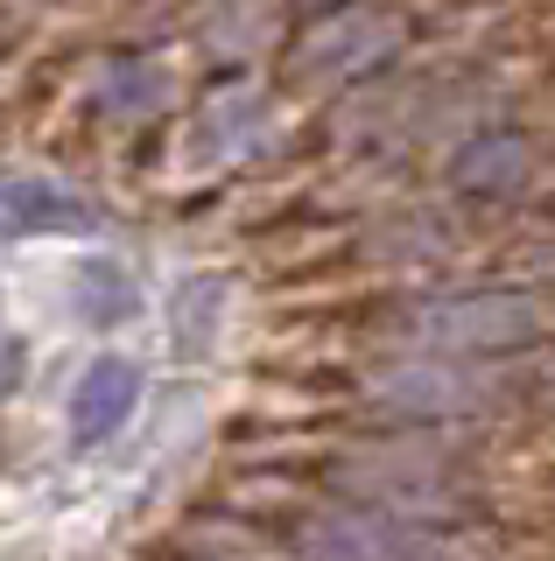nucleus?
<instances>
[{
	"label": "nucleus",
	"mask_w": 555,
	"mask_h": 561,
	"mask_svg": "<svg viewBox=\"0 0 555 561\" xmlns=\"http://www.w3.org/2000/svg\"><path fill=\"white\" fill-rule=\"evenodd\" d=\"M274 140H282L274 99L260 92L253 78H233V84H218V92L204 99V113L183 127V140H177V169L197 175V183H212V175H225V169L260 162Z\"/></svg>",
	"instance_id": "6e6552de"
},
{
	"label": "nucleus",
	"mask_w": 555,
	"mask_h": 561,
	"mask_svg": "<svg viewBox=\"0 0 555 561\" xmlns=\"http://www.w3.org/2000/svg\"><path fill=\"white\" fill-rule=\"evenodd\" d=\"M520 408H555V344L507 351V358L394 351L366 373L373 428H450V421H492Z\"/></svg>",
	"instance_id": "7ed1b4c3"
},
{
	"label": "nucleus",
	"mask_w": 555,
	"mask_h": 561,
	"mask_svg": "<svg viewBox=\"0 0 555 561\" xmlns=\"http://www.w3.org/2000/svg\"><path fill=\"white\" fill-rule=\"evenodd\" d=\"M478 232H485V218H472V210L450 204V197H429V204H401V210H387V218H373V232L359 239V253L422 280V274L457 267L464 253H478Z\"/></svg>",
	"instance_id": "1a4fd4ad"
},
{
	"label": "nucleus",
	"mask_w": 555,
	"mask_h": 561,
	"mask_svg": "<svg viewBox=\"0 0 555 561\" xmlns=\"http://www.w3.org/2000/svg\"><path fill=\"white\" fill-rule=\"evenodd\" d=\"M387 337L429 358H507V351L555 344V295L528 280H464V288H422L387 302Z\"/></svg>",
	"instance_id": "20e7f679"
},
{
	"label": "nucleus",
	"mask_w": 555,
	"mask_h": 561,
	"mask_svg": "<svg viewBox=\"0 0 555 561\" xmlns=\"http://www.w3.org/2000/svg\"><path fill=\"white\" fill-rule=\"evenodd\" d=\"M507 99H513L507 70H464V64L380 70L331 105V140L344 154H366L373 169H408L415 154L457 148L464 134L492 127Z\"/></svg>",
	"instance_id": "f03ea898"
},
{
	"label": "nucleus",
	"mask_w": 555,
	"mask_h": 561,
	"mask_svg": "<svg viewBox=\"0 0 555 561\" xmlns=\"http://www.w3.org/2000/svg\"><path fill=\"white\" fill-rule=\"evenodd\" d=\"M499 274L528 280V288H555V232H534V239L507 245V253H499Z\"/></svg>",
	"instance_id": "ddd939ff"
},
{
	"label": "nucleus",
	"mask_w": 555,
	"mask_h": 561,
	"mask_svg": "<svg viewBox=\"0 0 555 561\" xmlns=\"http://www.w3.org/2000/svg\"><path fill=\"white\" fill-rule=\"evenodd\" d=\"M288 548L303 561H499L492 526L472 534H437V526H408L366 505H296L288 513Z\"/></svg>",
	"instance_id": "423d86ee"
},
{
	"label": "nucleus",
	"mask_w": 555,
	"mask_h": 561,
	"mask_svg": "<svg viewBox=\"0 0 555 561\" xmlns=\"http://www.w3.org/2000/svg\"><path fill=\"white\" fill-rule=\"evenodd\" d=\"M282 14H324V8H338V0H274Z\"/></svg>",
	"instance_id": "4468645a"
},
{
	"label": "nucleus",
	"mask_w": 555,
	"mask_h": 561,
	"mask_svg": "<svg viewBox=\"0 0 555 561\" xmlns=\"http://www.w3.org/2000/svg\"><path fill=\"white\" fill-rule=\"evenodd\" d=\"M415 35L408 8H387V0H338V8L309 14V22L288 35V78L303 84H366L380 78L401 43Z\"/></svg>",
	"instance_id": "0eeeda50"
},
{
	"label": "nucleus",
	"mask_w": 555,
	"mask_h": 561,
	"mask_svg": "<svg viewBox=\"0 0 555 561\" xmlns=\"http://www.w3.org/2000/svg\"><path fill=\"white\" fill-rule=\"evenodd\" d=\"M43 232H92V204L64 183H0V239H43Z\"/></svg>",
	"instance_id": "9b49d317"
},
{
	"label": "nucleus",
	"mask_w": 555,
	"mask_h": 561,
	"mask_svg": "<svg viewBox=\"0 0 555 561\" xmlns=\"http://www.w3.org/2000/svg\"><path fill=\"white\" fill-rule=\"evenodd\" d=\"M443 197L472 218H507V210H555V134L528 119H492L443 148Z\"/></svg>",
	"instance_id": "39448f33"
},
{
	"label": "nucleus",
	"mask_w": 555,
	"mask_h": 561,
	"mask_svg": "<svg viewBox=\"0 0 555 561\" xmlns=\"http://www.w3.org/2000/svg\"><path fill=\"white\" fill-rule=\"evenodd\" d=\"M134 408H141V373H134L127 358H92L71 386V443L78 449L113 443L134 421Z\"/></svg>",
	"instance_id": "9d476101"
},
{
	"label": "nucleus",
	"mask_w": 555,
	"mask_h": 561,
	"mask_svg": "<svg viewBox=\"0 0 555 561\" xmlns=\"http://www.w3.org/2000/svg\"><path fill=\"white\" fill-rule=\"evenodd\" d=\"M92 105L106 119H120V127H141V119H155L169 105V70L148 64V57H120V64H99L92 78Z\"/></svg>",
	"instance_id": "f8f14e48"
},
{
	"label": "nucleus",
	"mask_w": 555,
	"mask_h": 561,
	"mask_svg": "<svg viewBox=\"0 0 555 561\" xmlns=\"http://www.w3.org/2000/svg\"><path fill=\"white\" fill-rule=\"evenodd\" d=\"M485 421H450V428H373L366 443L338 449L324 463V484L344 505L437 526V534H472L492 519V470L478 463Z\"/></svg>",
	"instance_id": "f257e3e1"
}]
</instances>
